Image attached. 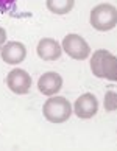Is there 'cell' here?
<instances>
[{
	"label": "cell",
	"instance_id": "cell-4",
	"mask_svg": "<svg viewBox=\"0 0 117 151\" xmlns=\"http://www.w3.org/2000/svg\"><path fill=\"white\" fill-rule=\"evenodd\" d=\"M63 52H66L72 59H87V56L91 55V47L86 42L84 37H81L80 35H75V33H69L67 36L63 39Z\"/></svg>",
	"mask_w": 117,
	"mask_h": 151
},
{
	"label": "cell",
	"instance_id": "cell-11",
	"mask_svg": "<svg viewBox=\"0 0 117 151\" xmlns=\"http://www.w3.org/2000/svg\"><path fill=\"white\" fill-rule=\"evenodd\" d=\"M103 108H105V111H108V112H114V111H117V92L108 91L106 93H105Z\"/></svg>",
	"mask_w": 117,
	"mask_h": 151
},
{
	"label": "cell",
	"instance_id": "cell-6",
	"mask_svg": "<svg viewBox=\"0 0 117 151\" xmlns=\"http://www.w3.org/2000/svg\"><path fill=\"white\" fill-rule=\"evenodd\" d=\"M74 112L78 119H83V120L92 119V117L98 112V100L95 98V95L91 93V92L80 95V97L75 100Z\"/></svg>",
	"mask_w": 117,
	"mask_h": 151
},
{
	"label": "cell",
	"instance_id": "cell-10",
	"mask_svg": "<svg viewBox=\"0 0 117 151\" xmlns=\"http://www.w3.org/2000/svg\"><path fill=\"white\" fill-rule=\"evenodd\" d=\"M46 5H47L50 13L63 16V14H67L74 9L75 0H47Z\"/></svg>",
	"mask_w": 117,
	"mask_h": 151
},
{
	"label": "cell",
	"instance_id": "cell-13",
	"mask_svg": "<svg viewBox=\"0 0 117 151\" xmlns=\"http://www.w3.org/2000/svg\"><path fill=\"white\" fill-rule=\"evenodd\" d=\"M5 42H6V31H5V28L0 27V50L5 45Z\"/></svg>",
	"mask_w": 117,
	"mask_h": 151
},
{
	"label": "cell",
	"instance_id": "cell-2",
	"mask_svg": "<svg viewBox=\"0 0 117 151\" xmlns=\"http://www.w3.org/2000/svg\"><path fill=\"white\" fill-rule=\"evenodd\" d=\"M42 114L50 123L59 125L70 119L72 104L64 97H48V100L42 106Z\"/></svg>",
	"mask_w": 117,
	"mask_h": 151
},
{
	"label": "cell",
	"instance_id": "cell-3",
	"mask_svg": "<svg viewBox=\"0 0 117 151\" xmlns=\"http://www.w3.org/2000/svg\"><path fill=\"white\" fill-rule=\"evenodd\" d=\"M89 24L97 31H109L117 25V8L111 3H100L91 11Z\"/></svg>",
	"mask_w": 117,
	"mask_h": 151
},
{
	"label": "cell",
	"instance_id": "cell-9",
	"mask_svg": "<svg viewBox=\"0 0 117 151\" xmlns=\"http://www.w3.org/2000/svg\"><path fill=\"white\" fill-rule=\"evenodd\" d=\"M38 56L42 61H47V63H52V61H56L61 58V53H63V48H61L59 42L55 41V39L50 37H42L41 41L38 42V48H36Z\"/></svg>",
	"mask_w": 117,
	"mask_h": 151
},
{
	"label": "cell",
	"instance_id": "cell-12",
	"mask_svg": "<svg viewBox=\"0 0 117 151\" xmlns=\"http://www.w3.org/2000/svg\"><path fill=\"white\" fill-rule=\"evenodd\" d=\"M16 0H0V13H9L11 9H14Z\"/></svg>",
	"mask_w": 117,
	"mask_h": 151
},
{
	"label": "cell",
	"instance_id": "cell-7",
	"mask_svg": "<svg viewBox=\"0 0 117 151\" xmlns=\"http://www.w3.org/2000/svg\"><path fill=\"white\" fill-rule=\"evenodd\" d=\"M3 63L6 64H19L25 59L27 56V47L19 41H11V42H5V45L0 50Z\"/></svg>",
	"mask_w": 117,
	"mask_h": 151
},
{
	"label": "cell",
	"instance_id": "cell-8",
	"mask_svg": "<svg viewBox=\"0 0 117 151\" xmlns=\"http://www.w3.org/2000/svg\"><path fill=\"white\" fill-rule=\"evenodd\" d=\"M61 87H63V76L56 73V72H46L38 80L39 92L46 95V97H52V95L58 93Z\"/></svg>",
	"mask_w": 117,
	"mask_h": 151
},
{
	"label": "cell",
	"instance_id": "cell-1",
	"mask_svg": "<svg viewBox=\"0 0 117 151\" xmlns=\"http://www.w3.org/2000/svg\"><path fill=\"white\" fill-rule=\"evenodd\" d=\"M91 70L97 78L117 81V56L100 48L91 58Z\"/></svg>",
	"mask_w": 117,
	"mask_h": 151
},
{
	"label": "cell",
	"instance_id": "cell-5",
	"mask_svg": "<svg viewBox=\"0 0 117 151\" xmlns=\"http://www.w3.org/2000/svg\"><path fill=\"white\" fill-rule=\"evenodd\" d=\"M6 86L11 92H14L17 95H25L30 92L31 76L24 69H13L6 75Z\"/></svg>",
	"mask_w": 117,
	"mask_h": 151
}]
</instances>
